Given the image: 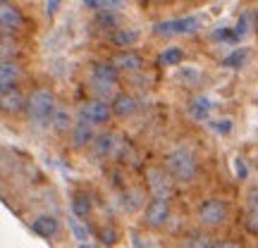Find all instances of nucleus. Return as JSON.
Instances as JSON below:
<instances>
[{
	"label": "nucleus",
	"instance_id": "nucleus-30",
	"mask_svg": "<svg viewBox=\"0 0 258 248\" xmlns=\"http://www.w3.org/2000/svg\"><path fill=\"white\" fill-rule=\"evenodd\" d=\"M70 227H72V231H74V236H77V239H79V241H86V239H89V234H86V231H84L82 229V227H79V224H77V222H70Z\"/></svg>",
	"mask_w": 258,
	"mask_h": 248
},
{
	"label": "nucleus",
	"instance_id": "nucleus-8",
	"mask_svg": "<svg viewBox=\"0 0 258 248\" xmlns=\"http://www.w3.org/2000/svg\"><path fill=\"white\" fill-rule=\"evenodd\" d=\"M170 217V201L167 198H153V201L146 205V210H144V222H146L148 227H163Z\"/></svg>",
	"mask_w": 258,
	"mask_h": 248
},
{
	"label": "nucleus",
	"instance_id": "nucleus-15",
	"mask_svg": "<svg viewBox=\"0 0 258 248\" xmlns=\"http://www.w3.org/2000/svg\"><path fill=\"white\" fill-rule=\"evenodd\" d=\"M211 101L203 96V93H199V96H194L191 101H189V105H186V112H189V117L196 122H206L208 120V115H211Z\"/></svg>",
	"mask_w": 258,
	"mask_h": 248
},
{
	"label": "nucleus",
	"instance_id": "nucleus-21",
	"mask_svg": "<svg viewBox=\"0 0 258 248\" xmlns=\"http://www.w3.org/2000/svg\"><path fill=\"white\" fill-rule=\"evenodd\" d=\"M72 212H74V217H89V212H91V198H89V193H74Z\"/></svg>",
	"mask_w": 258,
	"mask_h": 248
},
{
	"label": "nucleus",
	"instance_id": "nucleus-20",
	"mask_svg": "<svg viewBox=\"0 0 258 248\" xmlns=\"http://www.w3.org/2000/svg\"><path fill=\"white\" fill-rule=\"evenodd\" d=\"M182 60H184V50L179 46H167L158 55V64L160 67H177V64H182Z\"/></svg>",
	"mask_w": 258,
	"mask_h": 248
},
{
	"label": "nucleus",
	"instance_id": "nucleus-11",
	"mask_svg": "<svg viewBox=\"0 0 258 248\" xmlns=\"http://www.w3.org/2000/svg\"><path fill=\"white\" fill-rule=\"evenodd\" d=\"M0 105H3V112L5 115H17V112L27 110V98L19 93V89L15 86V89H5V91L0 93Z\"/></svg>",
	"mask_w": 258,
	"mask_h": 248
},
{
	"label": "nucleus",
	"instance_id": "nucleus-14",
	"mask_svg": "<svg viewBox=\"0 0 258 248\" xmlns=\"http://www.w3.org/2000/svg\"><path fill=\"white\" fill-rule=\"evenodd\" d=\"M110 105H112V112H115L117 117H132V115L139 110V101L132 93H117L110 101Z\"/></svg>",
	"mask_w": 258,
	"mask_h": 248
},
{
	"label": "nucleus",
	"instance_id": "nucleus-25",
	"mask_svg": "<svg viewBox=\"0 0 258 248\" xmlns=\"http://www.w3.org/2000/svg\"><path fill=\"white\" fill-rule=\"evenodd\" d=\"M186 248H215V239L208 234H191Z\"/></svg>",
	"mask_w": 258,
	"mask_h": 248
},
{
	"label": "nucleus",
	"instance_id": "nucleus-2",
	"mask_svg": "<svg viewBox=\"0 0 258 248\" xmlns=\"http://www.w3.org/2000/svg\"><path fill=\"white\" fill-rule=\"evenodd\" d=\"M165 167L170 170V175L179 179V182H189L196 175V157L191 155L189 148H175L170 150L165 157Z\"/></svg>",
	"mask_w": 258,
	"mask_h": 248
},
{
	"label": "nucleus",
	"instance_id": "nucleus-28",
	"mask_svg": "<svg viewBox=\"0 0 258 248\" xmlns=\"http://www.w3.org/2000/svg\"><path fill=\"white\" fill-rule=\"evenodd\" d=\"M213 36H215V41H232V43L237 41V36H234V29H225V27L218 29Z\"/></svg>",
	"mask_w": 258,
	"mask_h": 248
},
{
	"label": "nucleus",
	"instance_id": "nucleus-34",
	"mask_svg": "<svg viewBox=\"0 0 258 248\" xmlns=\"http://www.w3.org/2000/svg\"><path fill=\"white\" fill-rule=\"evenodd\" d=\"M215 248H241L237 241H230V239H222V241H215Z\"/></svg>",
	"mask_w": 258,
	"mask_h": 248
},
{
	"label": "nucleus",
	"instance_id": "nucleus-24",
	"mask_svg": "<svg viewBox=\"0 0 258 248\" xmlns=\"http://www.w3.org/2000/svg\"><path fill=\"white\" fill-rule=\"evenodd\" d=\"M96 22L105 29H120L117 22H120V12H110V10H103V12H96Z\"/></svg>",
	"mask_w": 258,
	"mask_h": 248
},
{
	"label": "nucleus",
	"instance_id": "nucleus-10",
	"mask_svg": "<svg viewBox=\"0 0 258 248\" xmlns=\"http://www.w3.org/2000/svg\"><path fill=\"white\" fill-rule=\"evenodd\" d=\"M0 24H3V31H5V34L19 29V24H22V12H19V8L15 3H10V0H3V3H0Z\"/></svg>",
	"mask_w": 258,
	"mask_h": 248
},
{
	"label": "nucleus",
	"instance_id": "nucleus-27",
	"mask_svg": "<svg viewBox=\"0 0 258 248\" xmlns=\"http://www.w3.org/2000/svg\"><path fill=\"white\" fill-rule=\"evenodd\" d=\"M213 129L218 131V134H222V136H227L232 131V120L230 117H225V120H215L213 122Z\"/></svg>",
	"mask_w": 258,
	"mask_h": 248
},
{
	"label": "nucleus",
	"instance_id": "nucleus-3",
	"mask_svg": "<svg viewBox=\"0 0 258 248\" xmlns=\"http://www.w3.org/2000/svg\"><path fill=\"white\" fill-rule=\"evenodd\" d=\"M199 29H201V19L189 15V17L156 22V24H153V34H156V36H184V34H196Z\"/></svg>",
	"mask_w": 258,
	"mask_h": 248
},
{
	"label": "nucleus",
	"instance_id": "nucleus-33",
	"mask_svg": "<svg viewBox=\"0 0 258 248\" xmlns=\"http://www.w3.org/2000/svg\"><path fill=\"white\" fill-rule=\"evenodd\" d=\"M60 3H62V0H48V3H46V12H48V15H55L57 10H60Z\"/></svg>",
	"mask_w": 258,
	"mask_h": 248
},
{
	"label": "nucleus",
	"instance_id": "nucleus-23",
	"mask_svg": "<svg viewBox=\"0 0 258 248\" xmlns=\"http://www.w3.org/2000/svg\"><path fill=\"white\" fill-rule=\"evenodd\" d=\"M251 29H253V15H251V12H241L239 19H237V24H234V36H237V41H241Z\"/></svg>",
	"mask_w": 258,
	"mask_h": 248
},
{
	"label": "nucleus",
	"instance_id": "nucleus-22",
	"mask_svg": "<svg viewBox=\"0 0 258 248\" xmlns=\"http://www.w3.org/2000/svg\"><path fill=\"white\" fill-rule=\"evenodd\" d=\"M249 60V50L246 48H234L227 57H222V67H230V69H237Z\"/></svg>",
	"mask_w": 258,
	"mask_h": 248
},
{
	"label": "nucleus",
	"instance_id": "nucleus-7",
	"mask_svg": "<svg viewBox=\"0 0 258 248\" xmlns=\"http://www.w3.org/2000/svg\"><path fill=\"white\" fill-rule=\"evenodd\" d=\"M146 186L153 193V198H170L172 193V182L170 175H165L163 167H148L146 170Z\"/></svg>",
	"mask_w": 258,
	"mask_h": 248
},
{
	"label": "nucleus",
	"instance_id": "nucleus-26",
	"mask_svg": "<svg viewBox=\"0 0 258 248\" xmlns=\"http://www.w3.org/2000/svg\"><path fill=\"white\" fill-rule=\"evenodd\" d=\"M98 239H101V243H105V246H112V243L117 241V229H115V227H103V229L98 231Z\"/></svg>",
	"mask_w": 258,
	"mask_h": 248
},
{
	"label": "nucleus",
	"instance_id": "nucleus-32",
	"mask_svg": "<svg viewBox=\"0 0 258 248\" xmlns=\"http://www.w3.org/2000/svg\"><path fill=\"white\" fill-rule=\"evenodd\" d=\"M249 227H251V229H253V231H258V205H253V210H251Z\"/></svg>",
	"mask_w": 258,
	"mask_h": 248
},
{
	"label": "nucleus",
	"instance_id": "nucleus-16",
	"mask_svg": "<svg viewBox=\"0 0 258 248\" xmlns=\"http://www.w3.org/2000/svg\"><path fill=\"white\" fill-rule=\"evenodd\" d=\"M31 231L41 239H50L57 234V220L53 215H38L36 220L31 222Z\"/></svg>",
	"mask_w": 258,
	"mask_h": 248
},
{
	"label": "nucleus",
	"instance_id": "nucleus-4",
	"mask_svg": "<svg viewBox=\"0 0 258 248\" xmlns=\"http://www.w3.org/2000/svg\"><path fill=\"white\" fill-rule=\"evenodd\" d=\"M77 115H79V120H86L89 124H105L115 112H112L110 103L103 101V98H86L79 105Z\"/></svg>",
	"mask_w": 258,
	"mask_h": 248
},
{
	"label": "nucleus",
	"instance_id": "nucleus-18",
	"mask_svg": "<svg viewBox=\"0 0 258 248\" xmlns=\"http://www.w3.org/2000/svg\"><path fill=\"white\" fill-rule=\"evenodd\" d=\"M17 76H19L17 64L12 62V60H3V64H0V91H5V89H15Z\"/></svg>",
	"mask_w": 258,
	"mask_h": 248
},
{
	"label": "nucleus",
	"instance_id": "nucleus-29",
	"mask_svg": "<svg viewBox=\"0 0 258 248\" xmlns=\"http://www.w3.org/2000/svg\"><path fill=\"white\" fill-rule=\"evenodd\" d=\"M105 3H108V0H82V5L86 10H91V12H103V10H105Z\"/></svg>",
	"mask_w": 258,
	"mask_h": 248
},
{
	"label": "nucleus",
	"instance_id": "nucleus-13",
	"mask_svg": "<svg viewBox=\"0 0 258 248\" xmlns=\"http://www.w3.org/2000/svg\"><path fill=\"white\" fill-rule=\"evenodd\" d=\"M139 38H141V31H139V29H134V27L112 29V34H110L112 46H117L120 50H124V48H132L134 43H139Z\"/></svg>",
	"mask_w": 258,
	"mask_h": 248
},
{
	"label": "nucleus",
	"instance_id": "nucleus-17",
	"mask_svg": "<svg viewBox=\"0 0 258 248\" xmlns=\"http://www.w3.org/2000/svg\"><path fill=\"white\" fill-rule=\"evenodd\" d=\"M50 127L55 129V131H60V134H70V131H72V127H74L70 110H67V108H62V105H57L55 112H53V117H50Z\"/></svg>",
	"mask_w": 258,
	"mask_h": 248
},
{
	"label": "nucleus",
	"instance_id": "nucleus-9",
	"mask_svg": "<svg viewBox=\"0 0 258 248\" xmlns=\"http://www.w3.org/2000/svg\"><path fill=\"white\" fill-rule=\"evenodd\" d=\"M110 62L115 64L120 72H141V69H144V57L139 55L137 50H129V48L117 50V53L110 57Z\"/></svg>",
	"mask_w": 258,
	"mask_h": 248
},
{
	"label": "nucleus",
	"instance_id": "nucleus-35",
	"mask_svg": "<svg viewBox=\"0 0 258 248\" xmlns=\"http://www.w3.org/2000/svg\"><path fill=\"white\" fill-rule=\"evenodd\" d=\"M253 29H258V12H256V22H253Z\"/></svg>",
	"mask_w": 258,
	"mask_h": 248
},
{
	"label": "nucleus",
	"instance_id": "nucleus-6",
	"mask_svg": "<svg viewBox=\"0 0 258 248\" xmlns=\"http://www.w3.org/2000/svg\"><path fill=\"white\" fill-rule=\"evenodd\" d=\"M227 217V205L220 198H208L199 205V222L203 227H218Z\"/></svg>",
	"mask_w": 258,
	"mask_h": 248
},
{
	"label": "nucleus",
	"instance_id": "nucleus-31",
	"mask_svg": "<svg viewBox=\"0 0 258 248\" xmlns=\"http://www.w3.org/2000/svg\"><path fill=\"white\" fill-rule=\"evenodd\" d=\"M234 162H237V177H241V179H244V177L249 175V170H246V162H244L241 157H237Z\"/></svg>",
	"mask_w": 258,
	"mask_h": 248
},
{
	"label": "nucleus",
	"instance_id": "nucleus-12",
	"mask_svg": "<svg viewBox=\"0 0 258 248\" xmlns=\"http://www.w3.org/2000/svg\"><path fill=\"white\" fill-rule=\"evenodd\" d=\"M70 138H72V146L74 148H84V146H91L96 134H93V124H89L86 120H77L74 122L72 131H70Z\"/></svg>",
	"mask_w": 258,
	"mask_h": 248
},
{
	"label": "nucleus",
	"instance_id": "nucleus-19",
	"mask_svg": "<svg viewBox=\"0 0 258 248\" xmlns=\"http://www.w3.org/2000/svg\"><path fill=\"white\" fill-rule=\"evenodd\" d=\"M91 148L96 150V155L108 157L112 150H115V136H112L110 131H101V134H96Z\"/></svg>",
	"mask_w": 258,
	"mask_h": 248
},
{
	"label": "nucleus",
	"instance_id": "nucleus-5",
	"mask_svg": "<svg viewBox=\"0 0 258 248\" xmlns=\"http://www.w3.org/2000/svg\"><path fill=\"white\" fill-rule=\"evenodd\" d=\"M120 79V69L112 62H93L91 64V86L103 93H110Z\"/></svg>",
	"mask_w": 258,
	"mask_h": 248
},
{
	"label": "nucleus",
	"instance_id": "nucleus-1",
	"mask_svg": "<svg viewBox=\"0 0 258 248\" xmlns=\"http://www.w3.org/2000/svg\"><path fill=\"white\" fill-rule=\"evenodd\" d=\"M55 108H57L55 96H53V91L46 89V86H38V89H34V91L27 96V115L31 122H38V124L50 122Z\"/></svg>",
	"mask_w": 258,
	"mask_h": 248
},
{
	"label": "nucleus",
	"instance_id": "nucleus-36",
	"mask_svg": "<svg viewBox=\"0 0 258 248\" xmlns=\"http://www.w3.org/2000/svg\"><path fill=\"white\" fill-rule=\"evenodd\" d=\"M79 248H86V246H84V243H82V246H79Z\"/></svg>",
	"mask_w": 258,
	"mask_h": 248
}]
</instances>
